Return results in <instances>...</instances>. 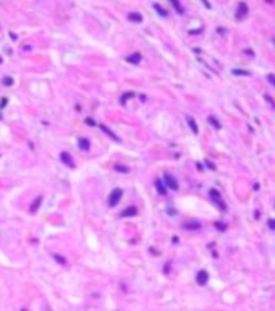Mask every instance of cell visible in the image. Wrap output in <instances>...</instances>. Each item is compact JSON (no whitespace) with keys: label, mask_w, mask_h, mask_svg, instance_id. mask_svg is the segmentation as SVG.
<instances>
[{"label":"cell","mask_w":275,"mask_h":311,"mask_svg":"<svg viewBox=\"0 0 275 311\" xmlns=\"http://www.w3.org/2000/svg\"><path fill=\"white\" fill-rule=\"evenodd\" d=\"M40 203H42V196H37V198L34 199V203L31 204V212H36V211H37V207H39Z\"/></svg>","instance_id":"7c38bea8"},{"label":"cell","mask_w":275,"mask_h":311,"mask_svg":"<svg viewBox=\"0 0 275 311\" xmlns=\"http://www.w3.org/2000/svg\"><path fill=\"white\" fill-rule=\"evenodd\" d=\"M170 2H172V5L175 7V10L178 11L180 15H183V13H185V10L181 8V5H180V2H178V0H170Z\"/></svg>","instance_id":"4fadbf2b"},{"label":"cell","mask_w":275,"mask_h":311,"mask_svg":"<svg viewBox=\"0 0 275 311\" xmlns=\"http://www.w3.org/2000/svg\"><path fill=\"white\" fill-rule=\"evenodd\" d=\"M164 178H165V185L168 186L170 190H178V181L175 180V177H173V175H170V173H165Z\"/></svg>","instance_id":"7a4b0ae2"},{"label":"cell","mask_w":275,"mask_h":311,"mask_svg":"<svg viewBox=\"0 0 275 311\" xmlns=\"http://www.w3.org/2000/svg\"><path fill=\"white\" fill-rule=\"evenodd\" d=\"M246 54H248V55H254V52H252L251 49H248V50H246Z\"/></svg>","instance_id":"484cf974"},{"label":"cell","mask_w":275,"mask_h":311,"mask_svg":"<svg viewBox=\"0 0 275 311\" xmlns=\"http://www.w3.org/2000/svg\"><path fill=\"white\" fill-rule=\"evenodd\" d=\"M115 170H117V172H121V173H128V169H126L125 165H117Z\"/></svg>","instance_id":"ac0fdd59"},{"label":"cell","mask_w":275,"mask_h":311,"mask_svg":"<svg viewBox=\"0 0 275 311\" xmlns=\"http://www.w3.org/2000/svg\"><path fill=\"white\" fill-rule=\"evenodd\" d=\"M246 15H248V5H246L245 2H241L240 5H238V15H236V18H245Z\"/></svg>","instance_id":"5b68a950"},{"label":"cell","mask_w":275,"mask_h":311,"mask_svg":"<svg viewBox=\"0 0 275 311\" xmlns=\"http://www.w3.org/2000/svg\"><path fill=\"white\" fill-rule=\"evenodd\" d=\"M78 148L81 151H89L91 149V141L87 138H80L78 140Z\"/></svg>","instance_id":"277c9868"},{"label":"cell","mask_w":275,"mask_h":311,"mask_svg":"<svg viewBox=\"0 0 275 311\" xmlns=\"http://www.w3.org/2000/svg\"><path fill=\"white\" fill-rule=\"evenodd\" d=\"M233 75H236V76H249L251 75V71L249 70H240V68H235V70L231 71Z\"/></svg>","instance_id":"8fae6325"},{"label":"cell","mask_w":275,"mask_h":311,"mask_svg":"<svg viewBox=\"0 0 275 311\" xmlns=\"http://www.w3.org/2000/svg\"><path fill=\"white\" fill-rule=\"evenodd\" d=\"M265 2H267V3H274V0H265Z\"/></svg>","instance_id":"4316f807"},{"label":"cell","mask_w":275,"mask_h":311,"mask_svg":"<svg viewBox=\"0 0 275 311\" xmlns=\"http://www.w3.org/2000/svg\"><path fill=\"white\" fill-rule=\"evenodd\" d=\"M121 195H123V190H120V188H115V190H112V193L109 195V199H107V203H109L110 207H115V206L118 204V203H120Z\"/></svg>","instance_id":"6da1fadb"},{"label":"cell","mask_w":275,"mask_h":311,"mask_svg":"<svg viewBox=\"0 0 275 311\" xmlns=\"http://www.w3.org/2000/svg\"><path fill=\"white\" fill-rule=\"evenodd\" d=\"M11 83H13V80H11L10 76H5V80H3V84H7V86H10Z\"/></svg>","instance_id":"603a6c76"},{"label":"cell","mask_w":275,"mask_h":311,"mask_svg":"<svg viewBox=\"0 0 275 311\" xmlns=\"http://www.w3.org/2000/svg\"><path fill=\"white\" fill-rule=\"evenodd\" d=\"M215 227H217L219 230H225V229H227V227L223 225V224H220V222H217V224H215Z\"/></svg>","instance_id":"cb8c5ba5"},{"label":"cell","mask_w":275,"mask_h":311,"mask_svg":"<svg viewBox=\"0 0 275 311\" xmlns=\"http://www.w3.org/2000/svg\"><path fill=\"white\" fill-rule=\"evenodd\" d=\"M209 123H210L212 126H215L217 130H220V128H222V125H220V122L217 120V118H214V117H209Z\"/></svg>","instance_id":"5bb4252c"},{"label":"cell","mask_w":275,"mask_h":311,"mask_svg":"<svg viewBox=\"0 0 275 311\" xmlns=\"http://www.w3.org/2000/svg\"><path fill=\"white\" fill-rule=\"evenodd\" d=\"M130 20H131V21H138V23H139V21L142 20V16H141L139 13H131V15H130Z\"/></svg>","instance_id":"2e32d148"},{"label":"cell","mask_w":275,"mask_h":311,"mask_svg":"<svg viewBox=\"0 0 275 311\" xmlns=\"http://www.w3.org/2000/svg\"><path fill=\"white\" fill-rule=\"evenodd\" d=\"M60 159L63 162H65V164H68V165L71 167V169H73V167H75V162L71 161V157H70V154H66V152H62L60 154Z\"/></svg>","instance_id":"9c48e42d"},{"label":"cell","mask_w":275,"mask_h":311,"mask_svg":"<svg viewBox=\"0 0 275 311\" xmlns=\"http://www.w3.org/2000/svg\"><path fill=\"white\" fill-rule=\"evenodd\" d=\"M186 120H188V125H190L191 131H193V133H196V135H197V133H199V126H197V123H196V120H194V118H193V117H188V118H186Z\"/></svg>","instance_id":"52a82bcc"},{"label":"cell","mask_w":275,"mask_h":311,"mask_svg":"<svg viewBox=\"0 0 275 311\" xmlns=\"http://www.w3.org/2000/svg\"><path fill=\"white\" fill-rule=\"evenodd\" d=\"M185 229H199V224H185Z\"/></svg>","instance_id":"7402d4cb"},{"label":"cell","mask_w":275,"mask_h":311,"mask_svg":"<svg viewBox=\"0 0 275 311\" xmlns=\"http://www.w3.org/2000/svg\"><path fill=\"white\" fill-rule=\"evenodd\" d=\"M207 280H209V274H207V272H205V271H199V272H197V276H196V282H197L199 285H205Z\"/></svg>","instance_id":"3957f363"},{"label":"cell","mask_w":275,"mask_h":311,"mask_svg":"<svg viewBox=\"0 0 275 311\" xmlns=\"http://www.w3.org/2000/svg\"><path fill=\"white\" fill-rule=\"evenodd\" d=\"M154 8H155L157 11H159V13H160L162 16H167V10H164V8H162V7L159 5V3H154Z\"/></svg>","instance_id":"9a60e30c"},{"label":"cell","mask_w":275,"mask_h":311,"mask_svg":"<svg viewBox=\"0 0 275 311\" xmlns=\"http://www.w3.org/2000/svg\"><path fill=\"white\" fill-rule=\"evenodd\" d=\"M0 62H2V60H0Z\"/></svg>","instance_id":"f546056e"},{"label":"cell","mask_w":275,"mask_h":311,"mask_svg":"<svg viewBox=\"0 0 275 311\" xmlns=\"http://www.w3.org/2000/svg\"><path fill=\"white\" fill-rule=\"evenodd\" d=\"M136 212H138V209H136L135 206H130V207H126L125 211L121 212V217H130V216H136Z\"/></svg>","instance_id":"ba28073f"},{"label":"cell","mask_w":275,"mask_h":311,"mask_svg":"<svg viewBox=\"0 0 275 311\" xmlns=\"http://www.w3.org/2000/svg\"><path fill=\"white\" fill-rule=\"evenodd\" d=\"M155 190L159 191V195H162V196H165L167 195V188H165V185H164V181L162 180H155Z\"/></svg>","instance_id":"8992f818"},{"label":"cell","mask_w":275,"mask_h":311,"mask_svg":"<svg viewBox=\"0 0 275 311\" xmlns=\"http://www.w3.org/2000/svg\"><path fill=\"white\" fill-rule=\"evenodd\" d=\"M5 106H7V99H2V102H0V109H3Z\"/></svg>","instance_id":"d4e9b609"},{"label":"cell","mask_w":275,"mask_h":311,"mask_svg":"<svg viewBox=\"0 0 275 311\" xmlns=\"http://www.w3.org/2000/svg\"><path fill=\"white\" fill-rule=\"evenodd\" d=\"M274 42H275V39H274Z\"/></svg>","instance_id":"f1b7e54d"},{"label":"cell","mask_w":275,"mask_h":311,"mask_svg":"<svg viewBox=\"0 0 275 311\" xmlns=\"http://www.w3.org/2000/svg\"><path fill=\"white\" fill-rule=\"evenodd\" d=\"M267 80H269L270 83L275 86V75H274V73H269V75H267Z\"/></svg>","instance_id":"44dd1931"},{"label":"cell","mask_w":275,"mask_h":311,"mask_svg":"<svg viewBox=\"0 0 275 311\" xmlns=\"http://www.w3.org/2000/svg\"><path fill=\"white\" fill-rule=\"evenodd\" d=\"M209 193H210V196H212V198H214V199L220 201V195H219V191H217V190H210Z\"/></svg>","instance_id":"e0dca14e"},{"label":"cell","mask_w":275,"mask_h":311,"mask_svg":"<svg viewBox=\"0 0 275 311\" xmlns=\"http://www.w3.org/2000/svg\"><path fill=\"white\" fill-rule=\"evenodd\" d=\"M267 225H269L270 230H275V219H270V221L267 222Z\"/></svg>","instance_id":"ffe728a7"},{"label":"cell","mask_w":275,"mask_h":311,"mask_svg":"<svg viewBox=\"0 0 275 311\" xmlns=\"http://www.w3.org/2000/svg\"><path fill=\"white\" fill-rule=\"evenodd\" d=\"M21 311H28V310H21Z\"/></svg>","instance_id":"83f0119b"},{"label":"cell","mask_w":275,"mask_h":311,"mask_svg":"<svg viewBox=\"0 0 275 311\" xmlns=\"http://www.w3.org/2000/svg\"><path fill=\"white\" fill-rule=\"evenodd\" d=\"M54 259H57V261L60 262V264H66V261L62 258V256H58V255H54Z\"/></svg>","instance_id":"d6986e66"},{"label":"cell","mask_w":275,"mask_h":311,"mask_svg":"<svg viewBox=\"0 0 275 311\" xmlns=\"http://www.w3.org/2000/svg\"><path fill=\"white\" fill-rule=\"evenodd\" d=\"M128 62H130V63H133V65H138V63L141 62V54H139V52H136V54L130 55V57H128Z\"/></svg>","instance_id":"30bf717a"}]
</instances>
